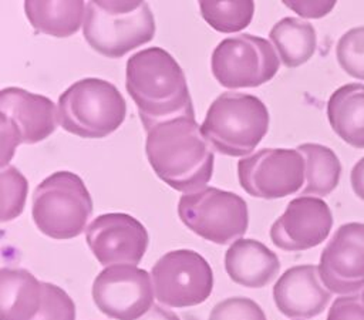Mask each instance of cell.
Masks as SVG:
<instances>
[{"label": "cell", "instance_id": "27", "mask_svg": "<svg viewBox=\"0 0 364 320\" xmlns=\"http://www.w3.org/2000/svg\"><path fill=\"white\" fill-rule=\"evenodd\" d=\"M209 320H267L262 307L247 297H228L219 302L209 314Z\"/></svg>", "mask_w": 364, "mask_h": 320}, {"label": "cell", "instance_id": "17", "mask_svg": "<svg viewBox=\"0 0 364 320\" xmlns=\"http://www.w3.org/2000/svg\"><path fill=\"white\" fill-rule=\"evenodd\" d=\"M225 270L245 287L267 286L279 273L280 262L274 252L255 239H237L225 253Z\"/></svg>", "mask_w": 364, "mask_h": 320}, {"label": "cell", "instance_id": "15", "mask_svg": "<svg viewBox=\"0 0 364 320\" xmlns=\"http://www.w3.org/2000/svg\"><path fill=\"white\" fill-rule=\"evenodd\" d=\"M331 292L323 284L318 267L300 265L287 269L273 286L277 310L290 319H310L324 311Z\"/></svg>", "mask_w": 364, "mask_h": 320}, {"label": "cell", "instance_id": "33", "mask_svg": "<svg viewBox=\"0 0 364 320\" xmlns=\"http://www.w3.org/2000/svg\"><path fill=\"white\" fill-rule=\"evenodd\" d=\"M360 299H361V302H363V303H364V290H363V292H361V294H360Z\"/></svg>", "mask_w": 364, "mask_h": 320}, {"label": "cell", "instance_id": "5", "mask_svg": "<svg viewBox=\"0 0 364 320\" xmlns=\"http://www.w3.org/2000/svg\"><path fill=\"white\" fill-rule=\"evenodd\" d=\"M125 115L122 94L107 80H78L58 98L61 128L80 138H104L121 127Z\"/></svg>", "mask_w": 364, "mask_h": 320}, {"label": "cell", "instance_id": "24", "mask_svg": "<svg viewBox=\"0 0 364 320\" xmlns=\"http://www.w3.org/2000/svg\"><path fill=\"white\" fill-rule=\"evenodd\" d=\"M1 222L16 219L24 209L28 182L13 165L1 168Z\"/></svg>", "mask_w": 364, "mask_h": 320}, {"label": "cell", "instance_id": "26", "mask_svg": "<svg viewBox=\"0 0 364 320\" xmlns=\"http://www.w3.org/2000/svg\"><path fill=\"white\" fill-rule=\"evenodd\" d=\"M43 306L31 320H75V304L65 290L48 282H43Z\"/></svg>", "mask_w": 364, "mask_h": 320}, {"label": "cell", "instance_id": "9", "mask_svg": "<svg viewBox=\"0 0 364 320\" xmlns=\"http://www.w3.org/2000/svg\"><path fill=\"white\" fill-rule=\"evenodd\" d=\"M151 279L155 299L175 309L203 303L213 289V273L208 260L191 249L166 252L152 266Z\"/></svg>", "mask_w": 364, "mask_h": 320}, {"label": "cell", "instance_id": "21", "mask_svg": "<svg viewBox=\"0 0 364 320\" xmlns=\"http://www.w3.org/2000/svg\"><path fill=\"white\" fill-rule=\"evenodd\" d=\"M269 38L276 48L282 63L289 67H299L309 61L317 46L314 27L304 20L296 17H284L279 20L270 30Z\"/></svg>", "mask_w": 364, "mask_h": 320}, {"label": "cell", "instance_id": "8", "mask_svg": "<svg viewBox=\"0 0 364 320\" xmlns=\"http://www.w3.org/2000/svg\"><path fill=\"white\" fill-rule=\"evenodd\" d=\"M279 65L274 47L246 33L223 38L210 57L212 74L226 88L259 87L276 75Z\"/></svg>", "mask_w": 364, "mask_h": 320}, {"label": "cell", "instance_id": "12", "mask_svg": "<svg viewBox=\"0 0 364 320\" xmlns=\"http://www.w3.org/2000/svg\"><path fill=\"white\" fill-rule=\"evenodd\" d=\"M85 240L101 265L136 266L146 252L149 236L138 219L114 212L97 216L85 229Z\"/></svg>", "mask_w": 364, "mask_h": 320}, {"label": "cell", "instance_id": "32", "mask_svg": "<svg viewBox=\"0 0 364 320\" xmlns=\"http://www.w3.org/2000/svg\"><path fill=\"white\" fill-rule=\"evenodd\" d=\"M135 320H181V319L173 311L164 309L159 304H152V307L145 314H142Z\"/></svg>", "mask_w": 364, "mask_h": 320}, {"label": "cell", "instance_id": "31", "mask_svg": "<svg viewBox=\"0 0 364 320\" xmlns=\"http://www.w3.org/2000/svg\"><path fill=\"white\" fill-rule=\"evenodd\" d=\"M350 181H351V188L354 193L361 201H364V156L354 165L350 175Z\"/></svg>", "mask_w": 364, "mask_h": 320}, {"label": "cell", "instance_id": "25", "mask_svg": "<svg viewBox=\"0 0 364 320\" xmlns=\"http://www.w3.org/2000/svg\"><path fill=\"white\" fill-rule=\"evenodd\" d=\"M336 57L351 77L364 80V26L348 30L337 43Z\"/></svg>", "mask_w": 364, "mask_h": 320}, {"label": "cell", "instance_id": "20", "mask_svg": "<svg viewBox=\"0 0 364 320\" xmlns=\"http://www.w3.org/2000/svg\"><path fill=\"white\" fill-rule=\"evenodd\" d=\"M87 4L73 1H33L24 3V11L30 24L40 33L53 37H70L75 34L85 18Z\"/></svg>", "mask_w": 364, "mask_h": 320}, {"label": "cell", "instance_id": "29", "mask_svg": "<svg viewBox=\"0 0 364 320\" xmlns=\"http://www.w3.org/2000/svg\"><path fill=\"white\" fill-rule=\"evenodd\" d=\"M0 138H1V168H6L14 156L16 148L23 144L20 131L4 115H0Z\"/></svg>", "mask_w": 364, "mask_h": 320}, {"label": "cell", "instance_id": "16", "mask_svg": "<svg viewBox=\"0 0 364 320\" xmlns=\"http://www.w3.org/2000/svg\"><path fill=\"white\" fill-rule=\"evenodd\" d=\"M0 115L17 127L23 144H37L48 138L58 122V110L50 98L20 87L0 91Z\"/></svg>", "mask_w": 364, "mask_h": 320}, {"label": "cell", "instance_id": "28", "mask_svg": "<svg viewBox=\"0 0 364 320\" xmlns=\"http://www.w3.org/2000/svg\"><path fill=\"white\" fill-rule=\"evenodd\" d=\"M327 320H364V303L360 296H340L333 302Z\"/></svg>", "mask_w": 364, "mask_h": 320}, {"label": "cell", "instance_id": "2", "mask_svg": "<svg viewBox=\"0 0 364 320\" xmlns=\"http://www.w3.org/2000/svg\"><path fill=\"white\" fill-rule=\"evenodd\" d=\"M125 80L144 129L178 115L195 114L182 67L161 47L132 54L127 61Z\"/></svg>", "mask_w": 364, "mask_h": 320}, {"label": "cell", "instance_id": "1", "mask_svg": "<svg viewBox=\"0 0 364 320\" xmlns=\"http://www.w3.org/2000/svg\"><path fill=\"white\" fill-rule=\"evenodd\" d=\"M145 132V154L161 181L185 193L206 188L212 178L215 155L195 114L161 121Z\"/></svg>", "mask_w": 364, "mask_h": 320}, {"label": "cell", "instance_id": "22", "mask_svg": "<svg viewBox=\"0 0 364 320\" xmlns=\"http://www.w3.org/2000/svg\"><path fill=\"white\" fill-rule=\"evenodd\" d=\"M297 151L303 155L306 164L301 196L314 195L320 198L331 193L341 175V164L334 151L313 142L299 145Z\"/></svg>", "mask_w": 364, "mask_h": 320}, {"label": "cell", "instance_id": "14", "mask_svg": "<svg viewBox=\"0 0 364 320\" xmlns=\"http://www.w3.org/2000/svg\"><path fill=\"white\" fill-rule=\"evenodd\" d=\"M331 226L333 215L323 199L299 196L289 202L286 210L272 225L269 235L279 249L300 252L326 240Z\"/></svg>", "mask_w": 364, "mask_h": 320}, {"label": "cell", "instance_id": "10", "mask_svg": "<svg viewBox=\"0 0 364 320\" xmlns=\"http://www.w3.org/2000/svg\"><path fill=\"white\" fill-rule=\"evenodd\" d=\"M306 164L297 149L264 148L237 162L240 186L252 196L280 199L304 185Z\"/></svg>", "mask_w": 364, "mask_h": 320}, {"label": "cell", "instance_id": "23", "mask_svg": "<svg viewBox=\"0 0 364 320\" xmlns=\"http://www.w3.org/2000/svg\"><path fill=\"white\" fill-rule=\"evenodd\" d=\"M203 20L216 31L236 33L247 27L253 18L255 3L243 1H199Z\"/></svg>", "mask_w": 364, "mask_h": 320}, {"label": "cell", "instance_id": "7", "mask_svg": "<svg viewBox=\"0 0 364 320\" xmlns=\"http://www.w3.org/2000/svg\"><path fill=\"white\" fill-rule=\"evenodd\" d=\"M178 215L188 229L218 245L240 239L249 226L245 199L213 186L182 195L178 201Z\"/></svg>", "mask_w": 364, "mask_h": 320}, {"label": "cell", "instance_id": "19", "mask_svg": "<svg viewBox=\"0 0 364 320\" xmlns=\"http://www.w3.org/2000/svg\"><path fill=\"white\" fill-rule=\"evenodd\" d=\"M327 118L334 132L354 148H364V85L346 84L328 98Z\"/></svg>", "mask_w": 364, "mask_h": 320}, {"label": "cell", "instance_id": "11", "mask_svg": "<svg viewBox=\"0 0 364 320\" xmlns=\"http://www.w3.org/2000/svg\"><path fill=\"white\" fill-rule=\"evenodd\" d=\"M151 273L135 265H114L101 270L92 283L98 310L115 320H135L154 304Z\"/></svg>", "mask_w": 364, "mask_h": 320}, {"label": "cell", "instance_id": "13", "mask_svg": "<svg viewBox=\"0 0 364 320\" xmlns=\"http://www.w3.org/2000/svg\"><path fill=\"white\" fill-rule=\"evenodd\" d=\"M323 284L337 294H351L364 286V223L341 225L320 256Z\"/></svg>", "mask_w": 364, "mask_h": 320}, {"label": "cell", "instance_id": "18", "mask_svg": "<svg viewBox=\"0 0 364 320\" xmlns=\"http://www.w3.org/2000/svg\"><path fill=\"white\" fill-rule=\"evenodd\" d=\"M43 282L26 269L0 270V320H31L43 306Z\"/></svg>", "mask_w": 364, "mask_h": 320}, {"label": "cell", "instance_id": "30", "mask_svg": "<svg viewBox=\"0 0 364 320\" xmlns=\"http://www.w3.org/2000/svg\"><path fill=\"white\" fill-rule=\"evenodd\" d=\"M286 7L291 9L301 17L318 18L326 16L336 6L334 1H283Z\"/></svg>", "mask_w": 364, "mask_h": 320}, {"label": "cell", "instance_id": "4", "mask_svg": "<svg viewBox=\"0 0 364 320\" xmlns=\"http://www.w3.org/2000/svg\"><path fill=\"white\" fill-rule=\"evenodd\" d=\"M82 34L97 53L119 58L146 44L155 34V18L146 1H88Z\"/></svg>", "mask_w": 364, "mask_h": 320}, {"label": "cell", "instance_id": "3", "mask_svg": "<svg viewBox=\"0 0 364 320\" xmlns=\"http://www.w3.org/2000/svg\"><path fill=\"white\" fill-rule=\"evenodd\" d=\"M269 129V111L256 95L222 92L216 97L200 125L209 145L222 155L245 156Z\"/></svg>", "mask_w": 364, "mask_h": 320}, {"label": "cell", "instance_id": "6", "mask_svg": "<svg viewBox=\"0 0 364 320\" xmlns=\"http://www.w3.org/2000/svg\"><path fill=\"white\" fill-rule=\"evenodd\" d=\"M92 213V199L74 172L57 171L43 179L33 195L31 215L41 233L51 239L77 238Z\"/></svg>", "mask_w": 364, "mask_h": 320}]
</instances>
